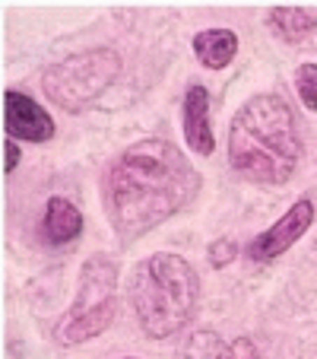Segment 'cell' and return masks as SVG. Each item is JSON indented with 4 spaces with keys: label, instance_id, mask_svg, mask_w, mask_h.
<instances>
[{
    "label": "cell",
    "instance_id": "cell-1",
    "mask_svg": "<svg viewBox=\"0 0 317 359\" xmlns=\"http://www.w3.org/2000/svg\"><path fill=\"white\" fill-rule=\"evenodd\" d=\"M200 191L190 159L169 140H140L105 172L101 201L121 242L146 236L159 223L188 210Z\"/></svg>",
    "mask_w": 317,
    "mask_h": 359
},
{
    "label": "cell",
    "instance_id": "cell-2",
    "mask_svg": "<svg viewBox=\"0 0 317 359\" xmlns=\"http://www.w3.org/2000/svg\"><path fill=\"white\" fill-rule=\"evenodd\" d=\"M302 156L298 124L283 95L263 93L244 102L229 130V163L260 184H283Z\"/></svg>",
    "mask_w": 317,
    "mask_h": 359
},
{
    "label": "cell",
    "instance_id": "cell-3",
    "mask_svg": "<svg viewBox=\"0 0 317 359\" xmlns=\"http://www.w3.org/2000/svg\"><path fill=\"white\" fill-rule=\"evenodd\" d=\"M197 271L171 251L146 258L130 280V305L149 340H162L181 331L197 309Z\"/></svg>",
    "mask_w": 317,
    "mask_h": 359
},
{
    "label": "cell",
    "instance_id": "cell-4",
    "mask_svg": "<svg viewBox=\"0 0 317 359\" xmlns=\"http://www.w3.org/2000/svg\"><path fill=\"white\" fill-rule=\"evenodd\" d=\"M118 312V264L105 255H92L80 271V290L55 327L57 344L76 346L83 340L99 337L115 321Z\"/></svg>",
    "mask_w": 317,
    "mask_h": 359
},
{
    "label": "cell",
    "instance_id": "cell-5",
    "mask_svg": "<svg viewBox=\"0 0 317 359\" xmlns=\"http://www.w3.org/2000/svg\"><path fill=\"white\" fill-rule=\"evenodd\" d=\"M121 74V57L111 48H92L83 55H70L67 61L48 67L41 76V89L64 111H80L92 99H99Z\"/></svg>",
    "mask_w": 317,
    "mask_h": 359
},
{
    "label": "cell",
    "instance_id": "cell-6",
    "mask_svg": "<svg viewBox=\"0 0 317 359\" xmlns=\"http://www.w3.org/2000/svg\"><path fill=\"white\" fill-rule=\"evenodd\" d=\"M311 223H314V201H311V197H298L289 210H286L283 219H276L270 229L260 232V236L248 245V258L257 261V264L279 258L286 248H292V245L311 229Z\"/></svg>",
    "mask_w": 317,
    "mask_h": 359
},
{
    "label": "cell",
    "instance_id": "cell-7",
    "mask_svg": "<svg viewBox=\"0 0 317 359\" xmlns=\"http://www.w3.org/2000/svg\"><path fill=\"white\" fill-rule=\"evenodd\" d=\"M3 128H7L10 137L32 140V143L51 140V134H55V121H51V115H48L35 99L16 93V89L3 93Z\"/></svg>",
    "mask_w": 317,
    "mask_h": 359
},
{
    "label": "cell",
    "instance_id": "cell-8",
    "mask_svg": "<svg viewBox=\"0 0 317 359\" xmlns=\"http://www.w3.org/2000/svg\"><path fill=\"white\" fill-rule=\"evenodd\" d=\"M181 121H184V137H188L190 149L200 153V156H209L216 149V140H213V124H209V93L203 86L188 89Z\"/></svg>",
    "mask_w": 317,
    "mask_h": 359
},
{
    "label": "cell",
    "instance_id": "cell-9",
    "mask_svg": "<svg viewBox=\"0 0 317 359\" xmlns=\"http://www.w3.org/2000/svg\"><path fill=\"white\" fill-rule=\"evenodd\" d=\"M235 51H238V39L232 29H206V32L194 35V55L209 70L229 67Z\"/></svg>",
    "mask_w": 317,
    "mask_h": 359
},
{
    "label": "cell",
    "instance_id": "cell-10",
    "mask_svg": "<svg viewBox=\"0 0 317 359\" xmlns=\"http://www.w3.org/2000/svg\"><path fill=\"white\" fill-rule=\"evenodd\" d=\"M190 359H260L257 346L248 337H238L232 344H223L213 331L197 334V340L190 344Z\"/></svg>",
    "mask_w": 317,
    "mask_h": 359
},
{
    "label": "cell",
    "instance_id": "cell-11",
    "mask_svg": "<svg viewBox=\"0 0 317 359\" xmlns=\"http://www.w3.org/2000/svg\"><path fill=\"white\" fill-rule=\"evenodd\" d=\"M45 232L51 242H73L83 232V213L64 197H51L45 210Z\"/></svg>",
    "mask_w": 317,
    "mask_h": 359
},
{
    "label": "cell",
    "instance_id": "cell-12",
    "mask_svg": "<svg viewBox=\"0 0 317 359\" xmlns=\"http://www.w3.org/2000/svg\"><path fill=\"white\" fill-rule=\"evenodd\" d=\"M270 26L276 29L279 39L304 41L317 29V10H308V7H276V10H270Z\"/></svg>",
    "mask_w": 317,
    "mask_h": 359
},
{
    "label": "cell",
    "instance_id": "cell-13",
    "mask_svg": "<svg viewBox=\"0 0 317 359\" xmlns=\"http://www.w3.org/2000/svg\"><path fill=\"white\" fill-rule=\"evenodd\" d=\"M295 89L311 111H317V64H302L295 70Z\"/></svg>",
    "mask_w": 317,
    "mask_h": 359
},
{
    "label": "cell",
    "instance_id": "cell-14",
    "mask_svg": "<svg viewBox=\"0 0 317 359\" xmlns=\"http://www.w3.org/2000/svg\"><path fill=\"white\" fill-rule=\"evenodd\" d=\"M235 255H238V245L232 238H216V242L209 245V264L213 267H225Z\"/></svg>",
    "mask_w": 317,
    "mask_h": 359
},
{
    "label": "cell",
    "instance_id": "cell-15",
    "mask_svg": "<svg viewBox=\"0 0 317 359\" xmlns=\"http://www.w3.org/2000/svg\"><path fill=\"white\" fill-rule=\"evenodd\" d=\"M16 163H20V147L13 140L3 143V172H13Z\"/></svg>",
    "mask_w": 317,
    "mask_h": 359
}]
</instances>
